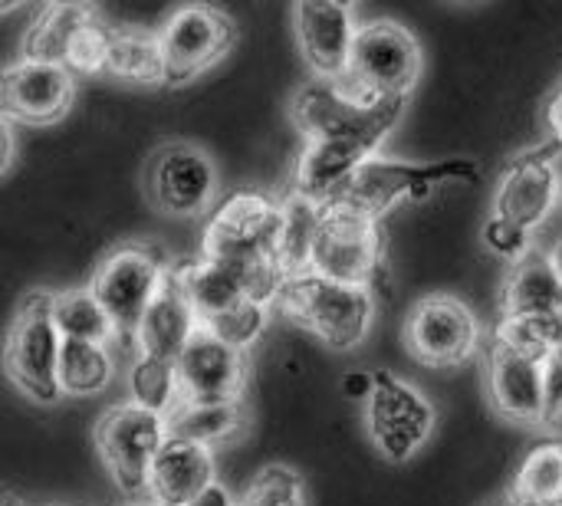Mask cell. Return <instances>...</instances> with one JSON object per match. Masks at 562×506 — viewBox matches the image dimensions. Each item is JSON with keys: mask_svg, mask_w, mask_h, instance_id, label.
I'll return each instance as SVG.
<instances>
[{"mask_svg": "<svg viewBox=\"0 0 562 506\" xmlns=\"http://www.w3.org/2000/svg\"><path fill=\"white\" fill-rule=\"evenodd\" d=\"M550 257H553V267H557V273H560V280H562V240L557 244V250H553Z\"/></svg>", "mask_w": 562, "mask_h": 506, "instance_id": "obj_41", "label": "cell"}, {"mask_svg": "<svg viewBox=\"0 0 562 506\" xmlns=\"http://www.w3.org/2000/svg\"><path fill=\"white\" fill-rule=\"evenodd\" d=\"M247 425H250V415H247L244 402H231V405H184V402H178L165 418L168 435L194 441L207 451L240 441Z\"/></svg>", "mask_w": 562, "mask_h": 506, "instance_id": "obj_24", "label": "cell"}, {"mask_svg": "<svg viewBox=\"0 0 562 506\" xmlns=\"http://www.w3.org/2000/svg\"><path fill=\"white\" fill-rule=\"evenodd\" d=\"M198 326L201 323H198L188 296L181 293L175 273L168 270V277L161 280L155 300L148 303L145 316L138 319V326L132 333V342H135V352H142V356L175 362L178 352L188 346V339L198 333Z\"/></svg>", "mask_w": 562, "mask_h": 506, "instance_id": "obj_20", "label": "cell"}, {"mask_svg": "<svg viewBox=\"0 0 562 506\" xmlns=\"http://www.w3.org/2000/svg\"><path fill=\"white\" fill-rule=\"evenodd\" d=\"M540 425L553 435H562V356L543 362V418Z\"/></svg>", "mask_w": 562, "mask_h": 506, "instance_id": "obj_35", "label": "cell"}, {"mask_svg": "<svg viewBox=\"0 0 562 506\" xmlns=\"http://www.w3.org/2000/svg\"><path fill=\"white\" fill-rule=\"evenodd\" d=\"M422 43L398 20L359 23L346 76L339 79L346 92L359 102L408 99L422 79Z\"/></svg>", "mask_w": 562, "mask_h": 506, "instance_id": "obj_5", "label": "cell"}, {"mask_svg": "<svg viewBox=\"0 0 562 506\" xmlns=\"http://www.w3.org/2000/svg\"><path fill=\"white\" fill-rule=\"evenodd\" d=\"M510 491L537 506H562V441L530 448Z\"/></svg>", "mask_w": 562, "mask_h": 506, "instance_id": "obj_29", "label": "cell"}, {"mask_svg": "<svg viewBox=\"0 0 562 506\" xmlns=\"http://www.w3.org/2000/svg\"><path fill=\"white\" fill-rule=\"evenodd\" d=\"M562 313V280L553 267V257L543 250H530L507 273L501 316L510 319H550Z\"/></svg>", "mask_w": 562, "mask_h": 506, "instance_id": "obj_22", "label": "cell"}, {"mask_svg": "<svg viewBox=\"0 0 562 506\" xmlns=\"http://www.w3.org/2000/svg\"><path fill=\"white\" fill-rule=\"evenodd\" d=\"M16 7H20V3H0V16H3V13H13Z\"/></svg>", "mask_w": 562, "mask_h": 506, "instance_id": "obj_42", "label": "cell"}, {"mask_svg": "<svg viewBox=\"0 0 562 506\" xmlns=\"http://www.w3.org/2000/svg\"><path fill=\"white\" fill-rule=\"evenodd\" d=\"M16 155V138H13V125L0 115V175L13 165Z\"/></svg>", "mask_w": 562, "mask_h": 506, "instance_id": "obj_38", "label": "cell"}, {"mask_svg": "<svg viewBox=\"0 0 562 506\" xmlns=\"http://www.w3.org/2000/svg\"><path fill=\"white\" fill-rule=\"evenodd\" d=\"M95 16H99V10L89 3H49V7H43L23 36V59L63 66V53H66L69 40L79 33V26H86Z\"/></svg>", "mask_w": 562, "mask_h": 506, "instance_id": "obj_25", "label": "cell"}, {"mask_svg": "<svg viewBox=\"0 0 562 506\" xmlns=\"http://www.w3.org/2000/svg\"><path fill=\"white\" fill-rule=\"evenodd\" d=\"M109 33H112V26H105L99 16L89 20L86 26H79V33L69 40V46L63 53V66L76 79L79 76H102L105 59H109Z\"/></svg>", "mask_w": 562, "mask_h": 506, "instance_id": "obj_33", "label": "cell"}, {"mask_svg": "<svg viewBox=\"0 0 562 506\" xmlns=\"http://www.w3.org/2000/svg\"><path fill=\"white\" fill-rule=\"evenodd\" d=\"M366 402V428L379 454L392 464L412 461L435 431V405L398 375L379 369Z\"/></svg>", "mask_w": 562, "mask_h": 506, "instance_id": "obj_11", "label": "cell"}, {"mask_svg": "<svg viewBox=\"0 0 562 506\" xmlns=\"http://www.w3.org/2000/svg\"><path fill=\"white\" fill-rule=\"evenodd\" d=\"M59 346L63 339L53 323V290H30L20 300L3 342V372L30 402L53 405L63 398L56 385Z\"/></svg>", "mask_w": 562, "mask_h": 506, "instance_id": "obj_7", "label": "cell"}, {"mask_svg": "<svg viewBox=\"0 0 562 506\" xmlns=\"http://www.w3.org/2000/svg\"><path fill=\"white\" fill-rule=\"evenodd\" d=\"M76 95V76L59 63L16 59L3 69L0 115L13 125H53L59 122Z\"/></svg>", "mask_w": 562, "mask_h": 506, "instance_id": "obj_16", "label": "cell"}, {"mask_svg": "<svg viewBox=\"0 0 562 506\" xmlns=\"http://www.w3.org/2000/svg\"><path fill=\"white\" fill-rule=\"evenodd\" d=\"M247 375H250L247 352L221 342L217 336H211L201 326L175 359L178 402H184V405L244 402Z\"/></svg>", "mask_w": 562, "mask_h": 506, "instance_id": "obj_15", "label": "cell"}, {"mask_svg": "<svg viewBox=\"0 0 562 506\" xmlns=\"http://www.w3.org/2000/svg\"><path fill=\"white\" fill-rule=\"evenodd\" d=\"M562 204V151L557 145L530 148L507 165L494 191V217L537 234Z\"/></svg>", "mask_w": 562, "mask_h": 506, "instance_id": "obj_14", "label": "cell"}, {"mask_svg": "<svg viewBox=\"0 0 562 506\" xmlns=\"http://www.w3.org/2000/svg\"><path fill=\"white\" fill-rule=\"evenodd\" d=\"M267 319H270V306H260L254 300H240L237 306H231L227 313L214 316L211 323H204L201 329H207L211 336H217L221 342L247 352L267 329Z\"/></svg>", "mask_w": 562, "mask_h": 506, "instance_id": "obj_32", "label": "cell"}, {"mask_svg": "<svg viewBox=\"0 0 562 506\" xmlns=\"http://www.w3.org/2000/svg\"><path fill=\"white\" fill-rule=\"evenodd\" d=\"M0 92H3V66H0Z\"/></svg>", "mask_w": 562, "mask_h": 506, "instance_id": "obj_43", "label": "cell"}, {"mask_svg": "<svg viewBox=\"0 0 562 506\" xmlns=\"http://www.w3.org/2000/svg\"><path fill=\"white\" fill-rule=\"evenodd\" d=\"M375 105L379 102H359L352 92H346V86L339 79L336 82L313 79V82L296 89L290 112H293V122L303 132V138L313 142V138H326V135L359 128L375 112Z\"/></svg>", "mask_w": 562, "mask_h": 506, "instance_id": "obj_21", "label": "cell"}, {"mask_svg": "<svg viewBox=\"0 0 562 506\" xmlns=\"http://www.w3.org/2000/svg\"><path fill=\"white\" fill-rule=\"evenodd\" d=\"M283 237H286L283 201L263 191H234L214 207L204 227L201 257L234 270L244 283L247 300L277 310L280 290L286 283Z\"/></svg>", "mask_w": 562, "mask_h": 506, "instance_id": "obj_1", "label": "cell"}, {"mask_svg": "<svg viewBox=\"0 0 562 506\" xmlns=\"http://www.w3.org/2000/svg\"><path fill=\"white\" fill-rule=\"evenodd\" d=\"M382 270V221L339 201L316 204L306 273L333 283L369 286Z\"/></svg>", "mask_w": 562, "mask_h": 506, "instance_id": "obj_6", "label": "cell"}, {"mask_svg": "<svg viewBox=\"0 0 562 506\" xmlns=\"http://www.w3.org/2000/svg\"><path fill=\"white\" fill-rule=\"evenodd\" d=\"M53 323H56L59 339L109 346L112 336H115V326L109 323L105 310L95 303L89 286L53 293Z\"/></svg>", "mask_w": 562, "mask_h": 506, "instance_id": "obj_28", "label": "cell"}, {"mask_svg": "<svg viewBox=\"0 0 562 506\" xmlns=\"http://www.w3.org/2000/svg\"><path fill=\"white\" fill-rule=\"evenodd\" d=\"M484 506H537L530 504V501H524V497H517L514 491H507V494H501V497H494V501H487Z\"/></svg>", "mask_w": 562, "mask_h": 506, "instance_id": "obj_40", "label": "cell"}, {"mask_svg": "<svg viewBox=\"0 0 562 506\" xmlns=\"http://www.w3.org/2000/svg\"><path fill=\"white\" fill-rule=\"evenodd\" d=\"M405 105H408V99H385L375 105V112L359 128L306 142L296 158V168H293V194L310 204L333 201L346 188V181L372 155H379L382 142L402 122Z\"/></svg>", "mask_w": 562, "mask_h": 506, "instance_id": "obj_2", "label": "cell"}, {"mask_svg": "<svg viewBox=\"0 0 562 506\" xmlns=\"http://www.w3.org/2000/svg\"><path fill=\"white\" fill-rule=\"evenodd\" d=\"M112 375H115V359H112L109 346L63 339L59 362H56L59 395L92 398V395L105 392V385L112 382Z\"/></svg>", "mask_w": 562, "mask_h": 506, "instance_id": "obj_26", "label": "cell"}, {"mask_svg": "<svg viewBox=\"0 0 562 506\" xmlns=\"http://www.w3.org/2000/svg\"><path fill=\"white\" fill-rule=\"evenodd\" d=\"M372 385H375V375H372V372L356 369V372H346V375H342V395H349V398H356V402H369Z\"/></svg>", "mask_w": 562, "mask_h": 506, "instance_id": "obj_37", "label": "cell"}, {"mask_svg": "<svg viewBox=\"0 0 562 506\" xmlns=\"http://www.w3.org/2000/svg\"><path fill=\"white\" fill-rule=\"evenodd\" d=\"M188 506H234V497H231V491H227L224 484L214 481L204 494H198Z\"/></svg>", "mask_w": 562, "mask_h": 506, "instance_id": "obj_39", "label": "cell"}, {"mask_svg": "<svg viewBox=\"0 0 562 506\" xmlns=\"http://www.w3.org/2000/svg\"><path fill=\"white\" fill-rule=\"evenodd\" d=\"M128 392L132 405L168 418V412L178 405V379H175V362L142 356L135 352L132 369H128Z\"/></svg>", "mask_w": 562, "mask_h": 506, "instance_id": "obj_30", "label": "cell"}, {"mask_svg": "<svg viewBox=\"0 0 562 506\" xmlns=\"http://www.w3.org/2000/svg\"><path fill=\"white\" fill-rule=\"evenodd\" d=\"M135 506H151V504H135Z\"/></svg>", "mask_w": 562, "mask_h": 506, "instance_id": "obj_44", "label": "cell"}, {"mask_svg": "<svg viewBox=\"0 0 562 506\" xmlns=\"http://www.w3.org/2000/svg\"><path fill=\"white\" fill-rule=\"evenodd\" d=\"M234 506H306V484L290 464L260 468Z\"/></svg>", "mask_w": 562, "mask_h": 506, "instance_id": "obj_31", "label": "cell"}, {"mask_svg": "<svg viewBox=\"0 0 562 506\" xmlns=\"http://www.w3.org/2000/svg\"><path fill=\"white\" fill-rule=\"evenodd\" d=\"M405 346L428 369H458L484 349V326L464 300L435 293L412 310Z\"/></svg>", "mask_w": 562, "mask_h": 506, "instance_id": "obj_10", "label": "cell"}, {"mask_svg": "<svg viewBox=\"0 0 562 506\" xmlns=\"http://www.w3.org/2000/svg\"><path fill=\"white\" fill-rule=\"evenodd\" d=\"M356 30H359V23H356V10L349 3L303 0L293 7L296 46H300L303 63L310 66L313 79L336 82L346 76Z\"/></svg>", "mask_w": 562, "mask_h": 506, "instance_id": "obj_17", "label": "cell"}, {"mask_svg": "<svg viewBox=\"0 0 562 506\" xmlns=\"http://www.w3.org/2000/svg\"><path fill=\"white\" fill-rule=\"evenodd\" d=\"M481 168L474 158H431V161H405V158H382L372 155L333 198L352 211H362L382 221L402 201H422L448 184H471L477 181ZM329 204V201H326Z\"/></svg>", "mask_w": 562, "mask_h": 506, "instance_id": "obj_3", "label": "cell"}, {"mask_svg": "<svg viewBox=\"0 0 562 506\" xmlns=\"http://www.w3.org/2000/svg\"><path fill=\"white\" fill-rule=\"evenodd\" d=\"M543 125L550 132V145H557L562 151V86L547 99V105H543Z\"/></svg>", "mask_w": 562, "mask_h": 506, "instance_id": "obj_36", "label": "cell"}, {"mask_svg": "<svg viewBox=\"0 0 562 506\" xmlns=\"http://www.w3.org/2000/svg\"><path fill=\"white\" fill-rule=\"evenodd\" d=\"M105 72L128 82H165V63L158 33L138 30V26H112L109 33V59Z\"/></svg>", "mask_w": 562, "mask_h": 506, "instance_id": "obj_27", "label": "cell"}, {"mask_svg": "<svg viewBox=\"0 0 562 506\" xmlns=\"http://www.w3.org/2000/svg\"><path fill=\"white\" fill-rule=\"evenodd\" d=\"M487 398L504 421L540 425L543 418V362L491 346L487 352Z\"/></svg>", "mask_w": 562, "mask_h": 506, "instance_id": "obj_19", "label": "cell"}, {"mask_svg": "<svg viewBox=\"0 0 562 506\" xmlns=\"http://www.w3.org/2000/svg\"><path fill=\"white\" fill-rule=\"evenodd\" d=\"M277 310L336 352L362 346L375 323V296L369 286L333 283L316 273L286 277Z\"/></svg>", "mask_w": 562, "mask_h": 506, "instance_id": "obj_4", "label": "cell"}, {"mask_svg": "<svg viewBox=\"0 0 562 506\" xmlns=\"http://www.w3.org/2000/svg\"><path fill=\"white\" fill-rule=\"evenodd\" d=\"M484 244H487L491 254L517 263V260H524L533 250V234L517 227V224H510V221H504V217L491 214L487 224H484Z\"/></svg>", "mask_w": 562, "mask_h": 506, "instance_id": "obj_34", "label": "cell"}, {"mask_svg": "<svg viewBox=\"0 0 562 506\" xmlns=\"http://www.w3.org/2000/svg\"><path fill=\"white\" fill-rule=\"evenodd\" d=\"M181 293L188 296L198 323H211L214 316L227 313L231 306H237L240 300H247L244 293V283L234 270L207 260V257H198V260H188V263H175L171 267Z\"/></svg>", "mask_w": 562, "mask_h": 506, "instance_id": "obj_23", "label": "cell"}, {"mask_svg": "<svg viewBox=\"0 0 562 506\" xmlns=\"http://www.w3.org/2000/svg\"><path fill=\"white\" fill-rule=\"evenodd\" d=\"M168 270L171 263L165 260V254L148 244H122L99 260L89 280V293L105 310L115 336L132 339Z\"/></svg>", "mask_w": 562, "mask_h": 506, "instance_id": "obj_8", "label": "cell"}, {"mask_svg": "<svg viewBox=\"0 0 562 506\" xmlns=\"http://www.w3.org/2000/svg\"><path fill=\"white\" fill-rule=\"evenodd\" d=\"M214 481V451L168 435L151 461L145 501L151 506H188Z\"/></svg>", "mask_w": 562, "mask_h": 506, "instance_id": "obj_18", "label": "cell"}, {"mask_svg": "<svg viewBox=\"0 0 562 506\" xmlns=\"http://www.w3.org/2000/svg\"><path fill=\"white\" fill-rule=\"evenodd\" d=\"M168 438L165 418L132 402H119L95 421V451L112 484L128 501H145L151 461Z\"/></svg>", "mask_w": 562, "mask_h": 506, "instance_id": "obj_9", "label": "cell"}, {"mask_svg": "<svg viewBox=\"0 0 562 506\" xmlns=\"http://www.w3.org/2000/svg\"><path fill=\"white\" fill-rule=\"evenodd\" d=\"M148 201L171 217H201L217 194V168L194 142H165L145 171Z\"/></svg>", "mask_w": 562, "mask_h": 506, "instance_id": "obj_13", "label": "cell"}, {"mask_svg": "<svg viewBox=\"0 0 562 506\" xmlns=\"http://www.w3.org/2000/svg\"><path fill=\"white\" fill-rule=\"evenodd\" d=\"M234 40H237V26L224 10L204 3L178 7L158 26L165 82L181 86L198 79L231 53Z\"/></svg>", "mask_w": 562, "mask_h": 506, "instance_id": "obj_12", "label": "cell"}]
</instances>
